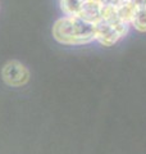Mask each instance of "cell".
Listing matches in <instances>:
<instances>
[{
  "label": "cell",
  "instance_id": "6da1fadb",
  "mask_svg": "<svg viewBox=\"0 0 146 154\" xmlns=\"http://www.w3.org/2000/svg\"><path fill=\"white\" fill-rule=\"evenodd\" d=\"M55 37L63 44L82 45L95 41V26L78 17L65 16L55 25Z\"/></svg>",
  "mask_w": 146,
  "mask_h": 154
},
{
  "label": "cell",
  "instance_id": "7a4b0ae2",
  "mask_svg": "<svg viewBox=\"0 0 146 154\" xmlns=\"http://www.w3.org/2000/svg\"><path fill=\"white\" fill-rule=\"evenodd\" d=\"M131 26L120 19L113 22L100 21L95 25V41L103 46H113L128 33Z\"/></svg>",
  "mask_w": 146,
  "mask_h": 154
},
{
  "label": "cell",
  "instance_id": "3957f363",
  "mask_svg": "<svg viewBox=\"0 0 146 154\" xmlns=\"http://www.w3.org/2000/svg\"><path fill=\"white\" fill-rule=\"evenodd\" d=\"M101 8H103V4L99 0H85L77 17L95 26L101 21Z\"/></svg>",
  "mask_w": 146,
  "mask_h": 154
},
{
  "label": "cell",
  "instance_id": "277c9868",
  "mask_svg": "<svg viewBox=\"0 0 146 154\" xmlns=\"http://www.w3.org/2000/svg\"><path fill=\"white\" fill-rule=\"evenodd\" d=\"M131 27L138 32H146V7L136 9L131 21Z\"/></svg>",
  "mask_w": 146,
  "mask_h": 154
},
{
  "label": "cell",
  "instance_id": "5b68a950",
  "mask_svg": "<svg viewBox=\"0 0 146 154\" xmlns=\"http://www.w3.org/2000/svg\"><path fill=\"white\" fill-rule=\"evenodd\" d=\"M136 9H137V7L128 0L126 4H123V5H120L118 8V18L120 19V21L128 23V25L131 26V21H132V18H133V14L136 12Z\"/></svg>",
  "mask_w": 146,
  "mask_h": 154
},
{
  "label": "cell",
  "instance_id": "8992f818",
  "mask_svg": "<svg viewBox=\"0 0 146 154\" xmlns=\"http://www.w3.org/2000/svg\"><path fill=\"white\" fill-rule=\"evenodd\" d=\"M128 0H100L101 4H105V5H113V7H117L119 8L120 5L126 4Z\"/></svg>",
  "mask_w": 146,
  "mask_h": 154
},
{
  "label": "cell",
  "instance_id": "52a82bcc",
  "mask_svg": "<svg viewBox=\"0 0 146 154\" xmlns=\"http://www.w3.org/2000/svg\"><path fill=\"white\" fill-rule=\"evenodd\" d=\"M132 4H135L137 8H144L146 7V0H129Z\"/></svg>",
  "mask_w": 146,
  "mask_h": 154
}]
</instances>
